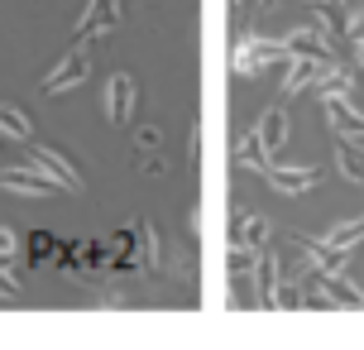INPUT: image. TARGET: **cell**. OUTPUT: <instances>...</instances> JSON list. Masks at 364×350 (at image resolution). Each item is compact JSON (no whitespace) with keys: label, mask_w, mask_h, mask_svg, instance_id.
I'll use <instances>...</instances> for the list:
<instances>
[{"label":"cell","mask_w":364,"mask_h":350,"mask_svg":"<svg viewBox=\"0 0 364 350\" xmlns=\"http://www.w3.org/2000/svg\"><path fill=\"white\" fill-rule=\"evenodd\" d=\"M346 29H350V38L360 43V38H364V10H355V15L346 19Z\"/></svg>","instance_id":"15"},{"label":"cell","mask_w":364,"mask_h":350,"mask_svg":"<svg viewBox=\"0 0 364 350\" xmlns=\"http://www.w3.org/2000/svg\"><path fill=\"white\" fill-rule=\"evenodd\" d=\"M0 187L5 192H24V197H53L58 192V183L43 173V168H0Z\"/></svg>","instance_id":"1"},{"label":"cell","mask_w":364,"mask_h":350,"mask_svg":"<svg viewBox=\"0 0 364 350\" xmlns=\"http://www.w3.org/2000/svg\"><path fill=\"white\" fill-rule=\"evenodd\" d=\"M255 129H259V144L269 149V159H273V154L283 149V139H288V111H278V106H273V111H264Z\"/></svg>","instance_id":"8"},{"label":"cell","mask_w":364,"mask_h":350,"mask_svg":"<svg viewBox=\"0 0 364 350\" xmlns=\"http://www.w3.org/2000/svg\"><path fill=\"white\" fill-rule=\"evenodd\" d=\"M259 5H278V0H259Z\"/></svg>","instance_id":"17"},{"label":"cell","mask_w":364,"mask_h":350,"mask_svg":"<svg viewBox=\"0 0 364 350\" xmlns=\"http://www.w3.org/2000/svg\"><path fill=\"white\" fill-rule=\"evenodd\" d=\"M321 240H326L331 250H341V255H350V250H355V245L364 240V211H360V216H350V221H341V226H331V230H326Z\"/></svg>","instance_id":"10"},{"label":"cell","mask_w":364,"mask_h":350,"mask_svg":"<svg viewBox=\"0 0 364 350\" xmlns=\"http://www.w3.org/2000/svg\"><path fill=\"white\" fill-rule=\"evenodd\" d=\"M129 111H134V82L125 73H115L106 82V115L110 125H129Z\"/></svg>","instance_id":"4"},{"label":"cell","mask_w":364,"mask_h":350,"mask_svg":"<svg viewBox=\"0 0 364 350\" xmlns=\"http://www.w3.org/2000/svg\"><path fill=\"white\" fill-rule=\"evenodd\" d=\"M336 168H341V178L355 187H364V149L350 144V139H336Z\"/></svg>","instance_id":"9"},{"label":"cell","mask_w":364,"mask_h":350,"mask_svg":"<svg viewBox=\"0 0 364 350\" xmlns=\"http://www.w3.org/2000/svg\"><path fill=\"white\" fill-rule=\"evenodd\" d=\"M259 173H264L273 187H283V192H302V187H316V183H321V168H302V173H288V168H278V164H264Z\"/></svg>","instance_id":"7"},{"label":"cell","mask_w":364,"mask_h":350,"mask_svg":"<svg viewBox=\"0 0 364 350\" xmlns=\"http://www.w3.org/2000/svg\"><path fill=\"white\" fill-rule=\"evenodd\" d=\"M326 68L331 63H316V58H288V73H283V92L297 96V92H311V87H321L326 82Z\"/></svg>","instance_id":"2"},{"label":"cell","mask_w":364,"mask_h":350,"mask_svg":"<svg viewBox=\"0 0 364 350\" xmlns=\"http://www.w3.org/2000/svg\"><path fill=\"white\" fill-rule=\"evenodd\" d=\"M87 77H91V53L77 48L73 58H63V68H53V73L43 77V96H63V87H77Z\"/></svg>","instance_id":"3"},{"label":"cell","mask_w":364,"mask_h":350,"mask_svg":"<svg viewBox=\"0 0 364 350\" xmlns=\"http://www.w3.org/2000/svg\"><path fill=\"white\" fill-rule=\"evenodd\" d=\"M283 43H288L297 58H316V63H331V58H336V53H331V38L321 34L316 24H311V29H297V34H288Z\"/></svg>","instance_id":"6"},{"label":"cell","mask_w":364,"mask_h":350,"mask_svg":"<svg viewBox=\"0 0 364 350\" xmlns=\"http://www.w3.org/2000/svg\"><path fill=\"white\" fill-rule=\"evenodd\" d=\"M240 159H245L250 168H264V164H273V159H269V149L259 144V129H245V134H240Z\"/></svg>","instance_id":"14"},{"label":"cell","mask_w":364,"mask_h":350,"mask_svg":"<svg viewBox=\"0 0 364 350\" xmlns=\"http://www.w3.org/2000/svg\"><path fill=\"white\" fill-rule=\"evenodd\" d=\"M235 240L240 245H264L269 240V226H264V216H255V211H240V221H235Z\"/></svg>","instance_id":"13"},{"label":"cell","mask_w":364,"mask_h":350,"mask_svg":"<svg viewBox=\"0 0 364 350\" xmlns=\"http://www.w3.org/2000/svg\"><path fill=\"white\" fill-rule=\"evenodd\" d=\"M0 129H5L10 139H24V144L34 139V120L19 111V106H0Z\"/></svg>","instance_id":"12"},{"label":"cell","mask_w":364,"mask_h":350,"mask_svg":"<svg viewBox=\"0 0 364 350\" xmlns=\"http://www.w3.org/2000/svg\"><path fill=\"white\" fill-rule=\"evenodd\" d=\"M355 48H360V63H364V38H360V43H355Z\"/></svg>","instance_id":"16"},{"label":"cell","mask_w":364,"mask_h":350,"mask_svg":"<svg viewBox=\"0 0 364 350\" xmlns=\"http://www.w3.org/2000/svg\"><path fill=\"white\" fill-rule=\"evenodd\" d=\"M29 159H34L48 178H53L58 187H68V192H82V178L73 173V164L63 159V154H53V149H29Z\"/></svg>","instance_id":"5"},{"label":"cell","mask_w":364,"mask_h":350,"mask_svg":"<svg viewBox=\"0 0 364 350\" xmlns=\"http://www.w3.org/2000/svg\"><path fill=\"white\" fill-rule=\"evenodd\" d=\"M110 10H115V0H91L87 5V15L77 19V38H91V34H101V29H110Z\"/></svg>","instance_id":"11"}]
</instances>
